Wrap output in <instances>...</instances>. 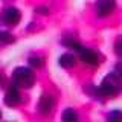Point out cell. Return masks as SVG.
Returning a JSON list of instances; mask_svg holds the SVG:
<instances>
[{"label": "cell", "instance_id": "cell-1", "mask_svg": "<svg viewBox=\"0 0 122 122\" xmlns=\"http://www.w3.org/2000/svg\"><path fill=\"white\" fill-rule=\"evenodd\" d=\"M119 90H121V76L113 72L102 79L98 92L102 96H114V95L119 93Z\"/></svg>", "mask_w": 122, "mask_h": 122}, {"label": "cell", "instance_id": "cell-2", "mask_svg": "<svg viewBox=\"0 0 122 122\" xmlns=\"http://www.w3.org/2000/svg\"><path fill=\"white\" fill-rule=\"evenodd\" d=\"M12 76H14V86L23 87V89H29L35 82V75L29 67H17Z\"/></svg>", "mask_w": 122, "mask_h": 122}, {"label": "cell", "instance_id": "cell-3", "mask_svg": "<svg viewBox=\"0 0 122 122\" xmlns=\"http://www.w3.org/2000/svg\"><path fill=\"white\" fill-rule=\"evenodd\" d=\"M116 2L114 0H98L96 2V14L98 17H107L114 11Z\"/></svg>", "mask_w": 122, "mask_h": 122}, {"label": "cell", "instance_id": "cell-4", "mask_svg": "<svg viewBox=\"0 0 122 122\" xmlns=\"http://www.w3.org/2000/svg\"><path fill=\"white\" fill-rule=\"evenodd\" d=\"M78 52H79V58H81V61L84 64H89V66H98L99 64V56L92 49L81 47Z\"/></svg>", "mask_w": 122, "mask_h": 122}, {"label": "cell", "instance_id": "cell-5", "mask_svg": "<svg viewBox=\"0 0 122 122\" xmlns=\"http://www.w3.org/2000/svg\"><path fill=\"white\" fill-rule=\"evenodd\" d=\"M20 11L17 9V8L14 6H9L5 9V12H3V21L6 23V25L9 26H15L18 21H20Z\"/></svg>", "mask_w": 122, "mask_h": 122}, {"label": "cell", "instance_id": "cell-6", "mask_svg": "<svg viewBox=\"0 0 122 122\" xmlns=\"http://www.w3.org/2000/svg\"><path fill=\"white\" fill-rule=\"evenodd\" d=\"M18 102H20V92H18L17 86L8 87V90L5 93V104L8 107H15Z\"/></svg>", "mask_w": 122, "mask_h": 122}, {"label": "cell", "instance_id": "cell-7", "mask_svg": "<svg viewBox=\"0 0 122 122\" xmlns=\"http://www.w3.org/2000/svg\"><path fill=\"white\" fill-rule=\"evenodd\" d=\"M53 108V98L51 95H43L40 98V102H38V110H40V114L43 116H47V114L52 113Z\"/></svg>", "mask_w": 122, "mask_h": 122}, {"label": "cell", "instance_id": "cell-8", "mask_svg": "<svg viewBox=\"0 0 122 122\" xmlns=\"http://www.w3.org/2000/svg\"><path fill=\"white\" fill-rule=\"evenodd\" d=\"M58 64L64 69H70L75 66V56L72 53H64V55H61L58 58Z\"/></svg>", "mask_w": 122, "mask_h": 122}, {"label": "cell", "instance_id": "cell-9", "mask_svg": "<svg viewBox=\"0 0 122 122\" xmlns=\"http://www.w3.org/2000/svg\"><path fill=\"white\" fill-rule=\"evenodd\" d=\"M63 122H78V113L73 108H66L63 113Z\"/></svg>", "mask_w": 122, "mask_h": 122}, {"label": "cell", "instance_id": "cell-10", "mask_svg": "<svg viewBox=\"0 0 122 122\" xmlns=\"http://www.w3.org/2000/svg\"><path fill=\"white\" fill-rule=\"evenodd\" d=\"M107 121H108V122H122L121 110H113V112H110L108 116H107Z\"/></svg>", "mask_w": 122, "mask_h": 122}, {"label": "cell", "instance_id": "cell-11", "mask_svg": "<svg viewBox=\"0 0 122 122\" xmlns=\"http://www.w3.org/2000/svg\"><path fill=\"white\" fill-rule=\"evenodd\" d=\"M12 41H14V38L11 37V34H8V32H0V43L8 44V43H12Z\"/></svg>", "mask_w": 122, "mask_h": 122}, {"label": "cell", "instance_id": "cell-12", "mask_svg": "<svg viewBox=\"0 0 122 122\" xmlns=\"http://www.w3.org/2000/svg\"><path fill=\"white\" fill-rule=\"evenodd\" d=\"M64 44H66L67 47H70V49H75V51H79V49L82 47V46L75 40H64Z\"/></svg>", "mask_w": 122, "mask_h": 122}, {"label": "cell", "instance_id": "cell-13", "mask_svg": "<svg viewBox=\"0 0 122 122\" xmlns=\"http://www.w3.org/2000/svg\"><path fill=\"white\" fill-rule=\"evenodd\" d=\"M29 63H30V66H34V67H41L43 66V60H41L40 56H30Z\"/></svg>", "mask_w": 122, "mask_h": 122}, {"label": "cell", "instance_id": "cell-14", "mask_svg": "<svg viewBox=\"0 0 122 122\" xmlns=\"http://www.w3.org/2000/svg\"><path fill=\"white\" fill-rule=\"evenodd\" d=\"M37 12H40V14H47L49 9H47V8H44V6H38V8H37Z\"/></svg>", "mask_w": 122, "mask_h": 122}, {"label": "cell", "instance_id": "cell-15", "mask_svg": "<svg viewBox=\"0 0 122 122\" xmlns=\"http://www.w3.org/2000/svg\"><path fill=\"white\" fill-rule=\"evenodd\" d=\"M116 53H117V55L121 53V40L116 41Z\"/></svg>", "mask_w": 122, "mask_h": 122}, {"label": "cell", "instance_id": "cell-16", "mask_svg": "<svg viewBox=\"0 0 122 122\" xmlns=\"http://www.w3.org/2000/svg\"><path fill=\"white\" fill-rule=\"evenodd\" d=\"M0 117H2V112H0Z\"/></svg>", "mask_w": 122, "mask_h": 122}]
</instances>
